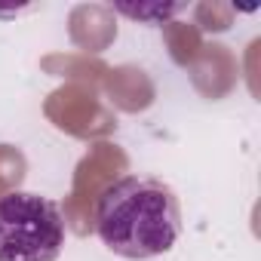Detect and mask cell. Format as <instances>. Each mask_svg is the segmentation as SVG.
Wrapping results in <instances>:
<instances>
[{
    "label": "cell",
    "mask_w": 261,
    "mask_h": 261,
    "mask_svg": "<svg viewBox=\"0 0 261 261\" xmlns=\"http://www.w3.org/2000/svg\"><path fill=\"white\" fill-rule=\"evenodd\" d=\"M95 230L101 243L120 258H157L169 252L181 233L178 197L157 178L126 175L98 197Z\"/></svg>",
    "instance_id": "1"
},
{
    "label": "cell",
    "mask_w": 261,
    "mask_h": 261,
    "mask_svg": "<svg viewBox=\"0 0 261 261\" xmlns=\"http://www.w3.org/2000/svg\"><path fill=\"white\" fill-rule=\"evenodd\" d=\"M65 246L59 203L10 191L0 197V261H56Z\"/></svg>",
    "instance_id": "2"
}]
</instances>
